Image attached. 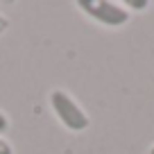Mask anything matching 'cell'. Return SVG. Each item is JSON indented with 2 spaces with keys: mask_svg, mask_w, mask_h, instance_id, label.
Segmentation results:
<instances>
[{
  "mask_svg": "<svg viewBox=\"0 0 154 154\" xmlns=\"http://www.w3.org/2000/svg\"><path fill=\"white\" fill-rule=\"evenodd\" d=\"M125 7H129V9H136V11H143L149 7L147 0H125Z\"/></svg>",
  "mask_w": 154,
  "mask_h": 154,
  "instance_id": "obj_3",
  "label": "cell"
},
{
  "mask_svg": "<svg viewBox=\"0 0 154 154\" xmlns=\"http://www.w3.org/2000/svg\"><path fill=\"white\" fill-rule=\"evenodd\" d=\"M7 27H9V20H7L2 14H0V34H5V32H7Z\"/></svg>",
  "mask_w": 154,
  "mask_h": 154,
  "instance_id": "obj_6",
  "label": "cell"
},
{
  "mask_svg": "<svg viewBox=\"0 0 154 154\" xmlns=\"http://www.w3.org/2000/svg\"><path fill=\"white\" fill-rule=\"evenodd\" d=\"M149 154H154V145H152V149H149Z\"/></svg>",
  "mask_w": 154,
  "mask_h": 154,
  "instance_id": "obj_7",
  "label": "cell"
},
{
  "mask_svg": "<svg viewBox=\"0 0 154 154\" xmlns=\"http://www.w3.org/2000/svg\"><path fill=\"white\" fill-rule=\"evenodd\" d=\"M77 7L93 20L106 27H120L129 20V11L125 7L109 2V0H77Z\"/></svg>",
  "mask_w": 154,
  "mask_h": 154,
  "instance_id": "obj_2",
  "label": "cell"
},
{
  "mask_svg": "<svg viewBox=\"0 0 154 154\" xmlns=\"http://www.w3.org/2000/svg\"><path fill=\"white\" fill-rule=\"evenodd\" d=\"M0 154H14V149H11V145L7 143L5 138H0Z\"/></svg>",
  "mask_w": 154,
  "mask_h": 154,
  "instance_id": "obj_4",
  "label": "cell"
},
{
  "mask_svg": "<svg viewBox=\"0 0 154 154\" xmlns=\"http://www.w3.org/2000/svg\"><path fill=\"white\" fill-rule=\"evenodd\" d=\"M50 106L57 116L61 125L70 131H84L88 127V116L79 109L75 100L66 91H52L50 93Z\"/></svg>",
  "mask_w": 154,
  "mask_h": 154,
  "instance_id": "obj_1",
  "label": "cell"
},
{
  "mask_svg": "<svg viewBox=\"0 0 154 154\" xmlns=\"http://www.w3.org/2000/svg\"><path fill=\"white\" fill-rule=\"evenodd\" d=\"M7 129H9V120H7V116L0 111V134H5Z\"/></svg>",
  "mask_w": 154,
  "mask_h": 154,
  "instance_id": "obj_5",
  "label": "cell"
}]
</instances>
